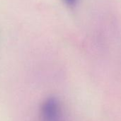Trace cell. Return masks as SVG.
Returning a JSON list of instances; mask_svg holds the SVG:
<instances>
[{"label":"cell","mask_w":121,"mask_h":121,"mask_svg":"<svg viewBox=\"0 0 121 121\" xmlns=\"http://www.w3.org/2000/svg\"><path fill=\"white\" fill-rule=\"evenodd\" d=\"M61 115L59 102L55 98L47 99L42 106V117L44 121H60Z\"/></svg>","instance_id":"obj_1"},{"label":"cell","mask_w":121,"mask_h":121,"mask_svg":"<svg viewBox=\"0 0 121 121\" xmlns=\"http://www.w3.org/2000/svg\"><path fill=\"white\" fill-rule=\"evenodd\" d=\"M76 1L77 0H66V1L69 4H74L76 2Z\"/></svg>","instance_id":"obj_2"}]
</instances>
